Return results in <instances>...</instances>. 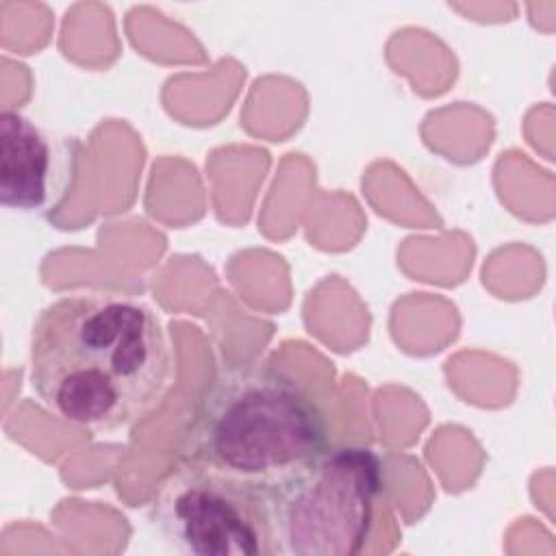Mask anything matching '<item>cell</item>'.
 Instances as JSON below:
<instances>
[{"mask_svg":"<svg viewBox=\"0 0 556 556\" xmlns=\"http://www.w3.org/2000/svg\"><path fill=\"white\" fill-rule=\"evenodd\" d=\"M328 421L287 371L243 363L204 384L180 445V460L261 486L328 447Z\"/></svg>","mask_w":556,"mask_h":556,"instance_id":"cell-2","label":"cell"},{"mask_svg":"<svg viewBox=\"0 0 556 556\" xmlns=\"http://www.w3.org/2000/svg\"><path fill=\"white\" fill-rule=\"evenodd\" d=\"M384 489L380 456L328 445L265 486L274 554L352 556L367 545Z\"/></svg>","mask_w":556,"mask_h":556,"instance_id":"cell-3","label":"cell"},{"mask_svg":"<svg viewBox=\"0 0 556 556\" xmlns=\"http://www.w3.org/2000/svg\"><path fill=\"white\" fill-rule=\"evenodd\" d=\"M30 387L61 421L96 432L135 426L163 400L172 352L159 315L141 300L70 293L30 332Z\"/></svg>","mask_w":556,"mask_h":556,"instance_id":"cell-1","label":"cell"},{"mask_svg":"<svg viewBox=\"0 0 556 556\" xmlns=\"http://www.w3.org/2000/svg\"><path fill=\"white\" fill-rule=\"evenodd\" d=\"M80 143L17 109L0 113V204L7 211L48 215L78 176Z\"/></svg>","mask_w":556,"mask_h":556,"instance_id":"cell-5","label":"cell"},{"mask_svg":"<svg viewBox=\"0 0 556 556\" xmlns=\"http://www.w3.org/2000/svg\"><path fill=\"white\" fill-rule=\"evenodd\" d=\"M150 521L178 554H274L265 486L191 463L180 460L161 482Z\"/></svg>","mask_w":556,"mask_h":556,"instance_id":"cell-4","label":"cell"}]
</instances>
